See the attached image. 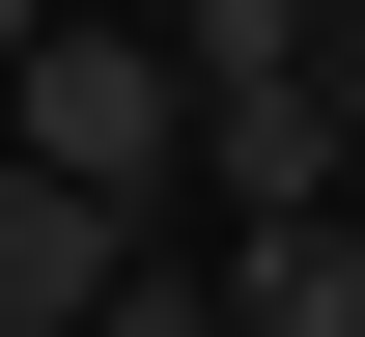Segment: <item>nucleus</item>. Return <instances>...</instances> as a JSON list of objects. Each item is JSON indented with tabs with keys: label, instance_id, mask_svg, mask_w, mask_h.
Instances as JSON below:
<instances>
[{
	"label": "nucleus",
	"instance_id": "f257e3e1",
	"mask_svg": "<svg viewBox=\"0 0 365 337\" xmlns=\"http://www.w3.org/2000/svg\"><path fill=\"white\" fill-rule=\"evenodd\" d=\"M197 141V85H169V28H29V85H0V169H56L85 225H140Z\"/></svg>",
	"mask_w": 365,
	"mask_h": 337
},
{
	"label": "nucleus",
	"instance_id": "f03ea898",
	"mask_svg": "<svg viewBox=\"0 0 365 337\" xmlns=\"http://www.w3.org/2000/svg\"><path fill=\"white\" fill-rule=\"evenodd\" d=\"M197 169H225V225H337V85H197Z\"/></svg>",
	"mask_w": 365,
	"mask_h": 337
},
{
	"label": "nucleus",
	"instance_id": "7ed1b4c3",
	"mask_svg": "<svg viewBox=\"0 0 365 337\" xmlns=\"http://www.w3.org/2000/svg\"><path fill=\"white\" fill-rule=\"evenodd\" d=\"M113 281H140V225H85L56 169H0V337H85Z\"/></svg>",
	"mask_w": 365,
	"mask_h": 337
},
{
	"label": "nucleus",
	"instance_id": "20e7f679",
	"mask_svg": "<svg viewBox=\"0 0 365 337\" xmlns=\"http://www.w3.org/2000/svg\"><path fill=\"white\" fill-rule=\"evenodd\" d=\"M225 337H365V225H253L225 253Z\"/></svg>",
	"mask_w": 365,
	"mask_h": 337
},
{
	"label": "nucleus",
	"instance_id": "39448f33",
	"mask_svg": "<svg viewBox=\"0 0 365 337\" xmlns=\"http://www.w3.org/2000/svg\"><path fill=\"white\" fill-rule=\"evenodd\" d=\"M85 337H225V281H169V253H140V281H113Z\"/></svg>",
	"mask_w": 365,
	"mask_h": 337
},
{
	"label": "nucleus",
	"instance_id": "423d86ee",
	"mask_svg": "<svg viewBox=\"0 0 365 337\" xmlns=\"http://www.w3.org/2000/svg\"><path fill=\"white\" fill-rule=\"evenodd\" d=\"M309 85H337V141H365V28H309Z\"/></svg>",
	"mask_w": 365,
	"mask_h": 337
}]
</instances>
